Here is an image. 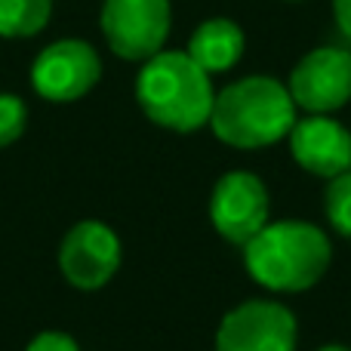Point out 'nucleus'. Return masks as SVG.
I'll use <instances>...</instances> for the list:
<instances>
[{
  "instance_id": "12",
  "label": "nucleus",
  "mask_w": 351,
  "mask_h": 351,
  "mask_svg": "<svg viewBox=\"0 0 351 351\" xmlns=\"http://www.w3.org/2000/svg\"><path fill=\"white\" fill-rule=\"evenodd\" d=\"M56 0H0V37L25 40L40 34L53 19Z\"/></svg>"
},
{
  "instance_id": "7",
  "label": "nucleus",
  "mask_w": 351,
  "mask_h": 351,
  "mask_svg": "<svg viewBox=\"0 0 351 351\" xmlns=\"http://www.w3.org/2000/svg\"><path fill=\"white\" fill-rule=\"evenodd\" d=\"M299 321L278 299H247L222 317L216 351H296Z\"/></svg>"
},
{
  "instance_id": "15",
  "label": "nucleus",
  "mask_w": 351,
  "mask_h": 351,
  "mask_svg": "<svg viewBox=\"0 0 351 351\" xmlns=\"http://www.w3.org/2000/svg\"><path fill=\"white\" fill-rule=\"evenodd\" d=\"M25 351H80V346L74 336L62 333V330H40Z\"/></svg>"
},
{
  "instance_id": "16",
  "label": "nucleus",
  "mask_w": 351,
  "mask_h": 351,
  "mask_svg": "<svg viewBox=\"0 0 351 351\" xmlns=\"http://www.w3.org/2000/svg\"><path fill=\"white\" fill-rule=\"evenodd\" d=\"M333 19L336 28L342 31V37L351 40V0H333Z\"/></svg>"
},
{
  "instance_id": "4",
  "label": "nucleus",
  "mask_w": 351,
  "mask_h": 351,
  "mask_svg": "<svg viewBox=\"0 0 351 351\" xmlns=\"http://www.w3.org/2000/svg\"><path fill=\"white\" fill-rule=\"evenodd\" d=\"M99 28L108 49L123 62H145L170 40V0H102Z\"/></svg>"
},
{
  "instance_id": "17",
  "label": "nucleus",
  "mask_w": 351,
  "mask_h": 351,
  "mask_svg": "<svg viewBox=\"0 0 351 351\" xmlns=\"http://www.w3.org/2000/svg\"><path fill=\"white\" fill-rule=\"evenodd\" d=\"M317 351H351L348 346H339V342H330V346H321Z\"/></svg>"
},
{
  "instance_id": "3",
  "label": "nucleus",
  "mask_w": 351,
  "mask_h": 351,
  "mask_svg": "<svg viewBox=\"0 0 351 351\" xmlns=\"http://www.w3.org/2000/svg\"><path fill=\"white\" fill-rule=\"evenodd\" d=\"M136 102L158 127L170 133H197L210 123L216 86L185 49H160L142 62L136 74Z\"/></svg>"
},
{
  "instance_id": "1",
  "label": "nucleus",
  "mask_w": 351,
  "mask_h": 351,
  "mask_svg": "<svg viewBox=\"0 0 351 351\" xmlns=\"http://www.w3.org/2000/svg\"><path fill=\"white\" fill-rule=\"evenodd\" d=\"M296 117L299 108L287 84L271 74H250L216 93L206 127L222 145L237 152H259L287 139Z\"/></svg>"
},
{
  "instance_id": "11",
  "label": "nucleus",
  "mask_w": 351,
  "mask_h": 351,
  "mask_svg": "<svg viewBox=\"0 0 351 351\" xmlns=\"http://www.w3.org/2000/svg\"><path fill=\"white\" fill-rule=\"evenodd\" d=\"M243 49H247V34L241 25L234 19L213 16L191 31L185 53L213 77V74L231 71L243 59Z\"/></svg>"
},
{
  "instance_id": "13",
  "label": "nucleus",
  "mask_w": 351,
  "mask_h": 351,
  "mask_svg": "<svg viewBox=\"0 0 351 351\" xmlns=\"http://www.w3.org/2000/svg\"><path fill=\"white\" fill-rule=\"evenodd\" d=\"M324 216L336 234L351 241V170L327 179L324 188Z\"/></svg>"
},
{
  "instance_id": "14",
  "label": "nucleus",
  "mask_w": 351,
  "mask_h": 351,
  "mask_svg": "<svg viewBox=\"0 0 351 351\" xmlns=\"http://www.w3.org/2000/svg\"><path fill=\"white\" fill-rule=\"evenodd\" d=\"M28 127V105L16 93H0V148L22 139Z\"/></svg>"
},
{
  "instance_id": "10",
  "label": "nucleus",
  "mask_w": 351,
  "mask_h": 351,
  "mask_svg": "<svg viewBox=\"0 0 351 351\" xmlns=\"http://www.w3.org/2000/svg\"><path fill=\"white\" fill-rule=\"evenodd\" d=\"M287 142L293 160L317 179H333L351 170V130L333 114L296 117Z\"/></svg>"
},
{
  "instance_id": "2",
  "label": "nucleus",
  "mask_w": 351,
  "mask_h": 351,
  "mask_svg": "<svg viewBox=\"0 0 351 351\" xmlns=\"http://www.w3.org/2000/svg\"><path fill=\"white\" fill-rule=\"evenodd\" d=\"M333 265L330 234L315 222L280 219L268 222L243 243V268L271 293H305L321 284Z\"/></svg>"
},
{
  "instance_id": "6",
  "label": "nucleus",
  "mask_w": 351,
  "mask_h": 351,
  "mask_svg": "<svg viewBox=\"0 0 351 351\" xmlns=\"http://www.w3.org/2000/svg\"><path fill=\"white\" fill-rule=\"evenodd\" d=\"M213 228L219 237L234 247H243L253 241L271 219V194H268L265 182L250 170H228L219 176V182L210 191V204H206Z\"/></svg>"
},
{
  "instance_id": "18",
  "label": "nucleus",
  "mask_w": 351,
  "mask_h": 351,
  "mask_svg": "<svg viewBox=\"0 0 351 351\" xmlns=\"http://www.w3.org/2000/svg\"><path fill=\"white\" fill-rule=\"evenodd\" d=\"M287 3H302V0H287Z\"/></svg>"
},
{
  "instance_id": "5",
  "label": "nucleus",
  "mask_w": 351,
  "mask_h": 351,
  "mask_svg": "<svg viewBox=\"0 0 351 351\" xmlns=\"http://www.w3.org/2000/svg\"><path fill=\"white\" fill-rule=\"evenodd\" d=\"M102 80V56L90 40L62 37L53 40L31 62V86L47 102H77Z\"/></svg>"
},
{
  "instance_id": "8",
  "label": "nucleus",
  "mask_w": 351,
  "mask_h": 351,
  "mask_svg": "<svg viewBox=\"0 0 351 351\" xmlns=\"http://www.w3.org/2000/svg\"><path fill=\"white\" fill-rule=\"evenodd\" d=\"M123 259L121 237L111 225L99 219H84L71 225L59 243V271L74 290H102L117 274Z\"/></svg>"
},
{
  "instance_id": "9",
  "label": "nucleus",
  "mask_w": 351,
  "mask_h": 351,
  "mask_svg": "<svg viewBox=\"0 0 351 351\" xmlns=\"http://www.w3.org/2000/svg\"><path fill=\"white\" fill-rule=\"evenodd\" d=\"M287 90L305 114H333L346 108L351 102V49L315 47L293 65Z\"/></svg>"
}]
</instances>
